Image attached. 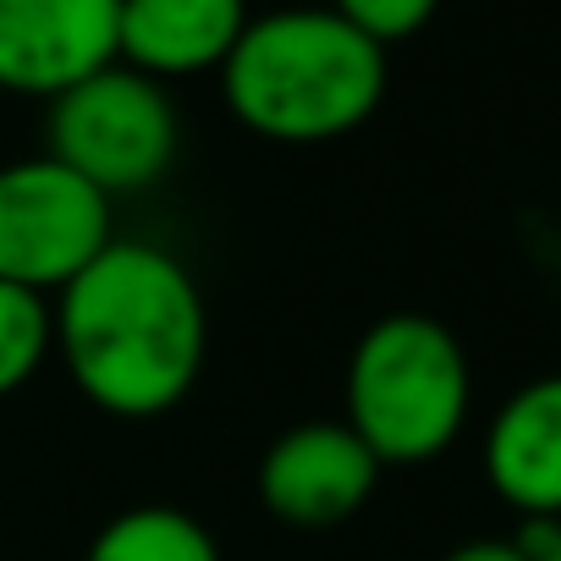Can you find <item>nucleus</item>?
I'll return each mask as SVG.
<instances>
[{
	"mask_svg": "<svg viewBox=\"0 0 561 561\" xmlns=\"http://www.w3.org/2000/svg\"><path fill=\"white\" fill-rule=\"evenodd\" d=\"M50 314L56 358L111 419H160L204 375V293L171 248L116 237L50 298Z\"/></svg>",
	"mask_w": 561,
	"mask_h": 561,
	"instance_id": "nucleus-1",
	"label": "nucleus"
},
{
	"mask_svg": "<svg viewBox=\"0 0 561 561\" xmlns=\"http://www.w3.org/2000/svg\"><path fill=\"white\" fill-rule=\"evenodd\" d=\"M220 94L270 144H331L380 111L386 50L331 7H280L248 18L220 67Z\"/></svg>",
	"mask_w": 561,
	"mask_h": 561,
	"instance_id": "nucleus-2",
	"label": "nucleus"
},
{
	"mask_svg": "<svg viewBox=\"0 0 561 561\" xmlns=\"http://www.w3.org/2000/svg\"><path fill=\"white\" fill-rule=\"evenodd\" d=\"M473 402V375L462 342L430 314L375 320L347 358V430L380 457V468H408L440 457Z\"/></svg>",
	"mask_w": 561,
	"mask_h": 561,
	"instance_id": "nucleus-3",
	"label": "nucleus"
},
{
	"mask_svg": "<svg viewBox=\"0 0 561 561\" xmlns=\"http://www.w3.org/2000/svg\"><path fill=\"white\" fill-rule=\"evenodd\" d=\"M182 149V116L165 83L111 61L50 100V160L105 198L154 187Z\"/></svg>",
	"mask_w": 561,
	"mask_h": 561,
	"instance_id": "nucleus-4",
	"label": "nucleus"
},
{
	"mask_svg": "<svg viewBox=\"0 0 561 561\" xmlns=\"http://www.w3.org/2000/svg\"><path fill=\"white\" fill-rule=\"evenodd\" d=\"M111 198L50 154L0 165V280L56 298L105 248Z\"/></svg>",
	"mask_w": 561,
	"mask_h": 561,
	"instance_id": "nucleus-5",
	"label": "nucleus"
},
{
	"mask_svg": "<svg viewBox=\"0 0 561 561\" xmlns=\"http://www.w3.org/2000/svg\"><path fill=\"white\" fill-rule=\"evenodd\" d=\"M380 484V457L342 424V419H309L270 440L259 457V501L287 528H336L364 512V501Z\"/></svg>",
	"mask_w": 561,
	"mask_h": 561,
	"instance_id": "nucleus-6",
	"label": "nucleus"
},
{
	"mask_svg": "<svg viewBox=\"0 0 561 561\" xmlns=\"http://www.w3.org/2000/svg\"><path fill=\"white\" fill-rule=\"evenodd\" d=\"M122 0H0V89L56 100L116 61Z\"/></svg>",
	"mask_w": 561,
	"mask_h": 561,
	"instance_id": "nucleus-7",
	"label": "nucleus"
},
{
	"mask_svg": "<svg viewBox=\"0 0 561 561\" xmlns=\"http://www.w3.org/2000/svg\"><path fill=\"white\" fill-rule=\"evenodd\" d=\"M242 28L248 0H122L116 61L154 83L220 72Z\"/></svg>",
	"mask_w": 561,
	"mask_h": 561,
	"instance_id": "nucleus-8",
	"label": "nucleus"
},
{
	"mask_svg": "<svg viewBox=\"0 0 561 561\" xmlns=\"http://www.w3.org/2000/svg\"><path fill=\"white\" fill-rule=\"evenodd\" d=\"M484 479L523 517H561V375L517 386L484 430Z\"/></svg>",
	"mask_w": 561,
	"mask_h": 561,
	"instance_id": "nucleus-9",
	"label": "nucleus"
},
{
	"mask_svg": "<svg viewBox=\"0 0 561 561\" xmlns=\"http://www.w3.org/2000/svg\"><path fill=\"white\" fill-rule=\"evenodd\" d=\"M83 561H220L215 534L182 506H127L83 550Z\"/></svg>",
	"mask_w": 561,
	"mask_h": 561,
	"instance_id": "nucleus-10",
	"label": "nucleus"
},
{
	"mask_svg": "<svg viewBox=\"0 0 561 561\" xmlns=\"http://www.w3.org/2000/svg\"><path fill=\"white\" fill-rule=\"evenodd\" d=\"M56 353V314L45 293L0 280V402L18 397Z\"/></svg>",
	"mask_w": 561,
	"mask_h": 561,
	"instance_id": "nucleus-11",
	"label": "nucleus"
},
{
	"mask_svg": "<svg viewBox=\"0 0 561 561\" xmlns=\"http://www.w3.org/2000/svg\"><path fill=\"white\" fill-rule=\"evenodd\" d=\"M435 7H440V0H331V12L342 23H353L364 39H375L380 50L413 39L435 18Z\"/></svg>",
	"mask_w": 561,
	"mask_h": 561,
	"instance_id": "nucleus-12",
	"label": "nucleus"
},
{
	"mask_svg": "<svg viewBox=\"0 0 561 561\" xmlns=\"http://www.w3.org/2000/svg\"><path fill=\"white\" fill-rule=\"evenodd\" d=\"M446 561H528L512 539H473V545H457Z\"/></svg>",
	"mask_w": 561,
	"mask_h": 561,
	"instance_id": "nucleus-13",
	"label": "nucleus"
},
{
	"mask_svg": "<svg viewBox=\"0 0 561 561\" xmlns=\"http://www.w3.org/2000/svg\"><path fill=\"white\" fill-rule=\"evenodd\" d=\"M545 561H561V534H556V545L545 550Z\"/></svg>",
	"mask_w": 561,
	"mask_h": 561,
	"instance_id": "nucleus-14",
	"label": "nucleus"
}]
</instances>
